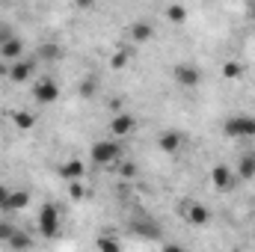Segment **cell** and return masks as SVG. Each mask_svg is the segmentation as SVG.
Segmentation results:
<instances>
[{
    "mask_svg": "<svg viewBox=\"0 0 255 252\" xmlns=\"http://www.w3.org/2000/svg\"><path fill=\"white\" fill-rule=\"evenodd\" d=\"M36 232H39V238H48V241L60 238V232H63V211H60L54 202H45V205L39 208Z\"/></svg>",
    "mask_w": 255,
    "mask_h": 252,
    "instance_id": "1",
    "label": "cell"
},
{
    "mask_svg": "<svg viewBox=\"0 0 255 252\" xmlns=\"http://www.w3.org/2000/svg\"><path fill=\"white\" fill-rule=\"evenodd\" d=\"M223 136L235 142H253L255 139V116L253 113H235L223 122Z\"/></svg>",
    "mask_w": 255,
    "mask_h": 252,
    "instance_id": "2",
    "label": "cell"
},
{
    "mask_svg": "<svg viewBox=\"0 0 255 252\" xmlns=\"http://www.w3.org/2000/svg\"><path fill=\"white\" fill-rule=\"evenodd\" d=\"M122 142L119 139H98L89 148V163L92 166H116L122 163Z\"/></svg>",
    "mask_w": 255,
    "mask_h": 252,
    "instance_id": "3",
    "label": "cell"
},
{
    "mask_svg": "<svg viewBox=\"0 0 255 252\" xmlns=\"http://www.w3.org/2000/svg\"><path fill=\"white\" fill-rule=\"evenodd\" d=\"M178 217H181L187 226H205V223L211 220V211H208V205L199 202V199H184V202L178 205Z\"/></svg>",
    "mask_w": 255,
    "mask_h": 252,
    "instance_id": "4",
    "label": "cell"
},
{
    "mask_svg": "<svg viewBox=\"0 0 255 252\" xmlns=\"http://www.w3.org/2000/svg\"><path fill=\"white\" fill-rule=\"evenodd\" d=\"M33 98L39 101V104H54L57 98H60V83L54 80V77H36L33 80Z\"/></svg>",
    "mask_w": 255,
    "mask_h": 252,
    "instance_id": "5",
    "label": "cell"
},
{
    "mask_svg": "<svg viewBox=\"0 0 255 252\" xmlns=\"http://www.w3.org/2000/svg\"><path fill=\"white\" fill-rule=\"evenodd\" d=\"M172 80H175L178 86H184V89H193V86L202 83V71L193 63H178L172 68Z\"/></svg>",
    "mask_w": 255,
    "mask_h": 252,
    "instance_id": "6",
    "label": "cell"
},
{
    "mask_svg": "<svg viewBox=\"0 0 255 252\" xmlns=\"http://www.w3.org/2000/svg\"><path fill=\"white\" fill-rule=\"evenodd\" d=\"M211 184H214L217 190H223V193H232L235 184H238L235 166H223V163H217V166L211 169Z\"/></svg>",
    "mask_w": 255,
    "mask_h": 252,
    "instance_id": "7",
    "label": "cell"
},
{
    "mask_svg": "<svg viewBox=\"0 0 255 252\" xmlns=\"http://www.w3.org/2000/svg\"><path fill=\"white\" fill-rule=\"evenodd\" d=\"M33 71H36V60H30V57H21L18 63L9 65V80L12 83H27V80H33Z\"/></svg>",
    "mask_w": 255,
    "mask_h": 252,
    "instance_id": "8",
    "label": "cell"
},
{
    "mask_svg": "<svg viewBox=\"0 0 255 252\" xmlns=\"http://www.w3.org/2000/svg\"><path fill=\"white\" fill-rule=\"evenodd\" d=\"M133 127H136V119L130 116V113H122V116H116L113 122H110V130H113V139H125V136H130L133 133Z\"/></svg>",
    "mask_w": 255,
    "mask_h": 252,
    "instance_id": "9",
    "label": "cell"
},
{
    "mask_svg": "<svg viewBox=\"0 0 255 252\" xmlns=\"http://www.w3.org/2000/svg\"><path fill=\"white\" fill-rule=\"evenodd\" d=\"M24 57V42L18 39V36H9L6 42H3V48H0V60H6V63H18Z\"/></svg>",
    "mask_w": 255,
    "mask_h": 252,
    "instance_id": "10",
    "label": "cell"
},
{
    "mask_svg": "<svg viewBox=\"0 0 255 252\" xmlns=\"http://www.w3.org/2000/svg\"><path fill=\"white\" fill-rule=\"evenodd\" d=\"M83 175H86V166H83V160H65L63 166H60V178L68 181V184H77V181H83Z\"/></svg>",
    "mask_w": 255,
    "mask_h": 252,
    "instance_id": "11",
    "label": "cell"
},
{
    "mask_svg": "<svg viewBox=\"0 0 255 252\" xmlns=\"http://www.w3.org/2000/svg\"><path fill=\"white\" fill-rule=\"evenodd\" d=\"M235 175H238V181H253L255 178V154L253 151H247V154L238 157V163H235Z\"/></svg>",
    "mask_w": 255,
    "mask_h": 252,
    "instance_id": "12",
    "label": "cell"
},
{
    "mask_svg": "<svg viewBox=\"0 0 255 252\" xmlns=\"http://www.w3.org/2000/svg\"><path fill=\"white\" fill-rule=\"evenodd\" d=\"M181 142H184V133H181V130H163V133L157 136V145H160V151H166V154H175V151L181 148Z\"/></svg>",
    "mask_w": 255,
    "mask_h": 252,
    "instance_id": "13",
    "label": "cell"
},
{
    "mask_svg": "<svg viewBox=\"0 0 255 252\" xmlns=\"http://www.w3.org/2000/svg\"><path fill=\"white\" fill-rule=\"evenodd\" d=\"M27 205H30V193H27V190H12L6 208H3V214H6V217H9V214H18V211H24Z\"/></svg>",
    "mask_w": 255,
    "mask_h": 252,
    "instance_id": "14",
    "label": "cell"
},
{
    "mask_svg": "<svg viewBox=\"0 0 255 252\" xmlns=\"http://www.w3.org/2000/svg\"><path fill=\"white\" fill-rule=\"evenodd\" d=\"M128 36H130V42H133V45H142V42H148V39L154 36V27H151V24H145V21H136V24H130Z\"/></svg>",
    "mask_w": 255,
    "mask_h": 252,
    "instance_id": "15",
    "label": "cell"
},
{
    "mask_svg": "<svg viewBox=\"0 0 255 252\" xmlns=\"http://www.w3.org/2000/svg\"><path fill=\"white\" fill-rule=\"evenodd\" d=\"M133 232H136V235H142V238H160V223H154V220L142 217V220H136V223H133Z\"/></svg>",
    "mask_w": 255,
    "mask_h": 252,
    "instance_id": "16",
    "label": "cell"
},
{
    "mask_svg": "<svg viewBox=\"0 0 255 252\" xmlns=\"http://www.w3.org/2000/svg\"><path fill=\"white\" fill-rule=\"evenodd\" d=\"M33 247V238L24 232V229H15V235L9 238V250H15V252H27Z\"/></svg>",
    "mask_w": 255,
    "mask_h": 252,
    "instance_id": "17",
    "label": "cell"
},
{
    "mask_svg": "<svg viewBox=\"0 0 255 252\" xmlns=\"http://www.w3.org/2000/svg\"><path fill=\"white\" fill-rule=\"evenodd\" d=\"M95 250L98 252H122V244H119V238H113V235H98L95 238Z\"/></svg>",
    "mask_w": 255,
    "mask_h": 252,
    "instance_id": "18",
    "label": "cell"
},
{
    "mask_svg": "<svg viewBox=\"0 0 255 252\" xmlns=\"http://www.w3.org/2000/svg\"><path fill=\"white\" fill-rule=\"evenodd\" d=\"M119 175H122V178H133V175H136V166H133L130 160H122V163H119Z\"/></svg>",
    "mask_w": 255,
    "mask_h": 252,
    "instance_id": "19",
    "label": "cell"
},
{
    "mask_svg": "<svg viewBox=\"0 0 255 252\" xmlns=\"http://www.w3.org/2000/svg\"><path fill=\"white\" fill-rule=\"evenodd\" d=\"M223 74L235 80V77H241V65H238V63H226V65H223Z\"/></svg>",
    "mask_w": 255,
    "mask_h": 252,
    "instance_id": "20",
    "label": "cell"
},
{
    "mask_svg": "<svg viewBox=\"0 0 255 252\" xmlns=\"http://www.w3.org/2000/svg\"><path fill=\"white\" fill-rule=\"evenodd\" d=\"M68 190H71V196H74V199H83V196H86L83 181H77V184H68Z\"/></svg>",
    "mask_w": 255,
    "mask_h": 252,
    "instance_id": "21",
    "label": "cell"
},
{
    "mask_svg": "<svg viewBox=\"0 0 255 252\" xmlns=\"http://www.w3.org/2000/svg\"><path fill=\"white\" fill-rule=\"evenodd\" d=\"M15 122L21 127H30L33 125V116H30V113H15Z\"/></svg>",
    "mask_w": 255,
    "mask_h": 252,
    "instance_id": "22",
    "label": "cell"
},
{
    "mask_svg": "<svg viewBox=\"0 0 255 252\" xmlns=\"http://www.w3.org/2000/svg\"><path fill=\"white\" fill-rule=\"evenodd\" d=\"M166 15H169L172 21H181V18H184V9H181V6H169V9H166Z\"/></svg>",
    "mask_w": 255,
    "mask_h": 252,
    "instance_id": "23",
    "label": "cell"
},
{
    "mask_svg": "<svg viewBox=\"0 0 255 252\" xmlns=\"http://www.w3.org/2000/svg\"><path fill=\"white\" fill-rule=\"evenodd\" d=\"M9 193H12V190L6 187V184H0V211H3V208H6V202H9Z\"/></svg>",
    "mask_w": 255,
    "mask_h": 252,
    "instance_id": "24",
    "label": "cell"
},
{
    "mask_svg": "<svg viewBox=\"0 0 255 252\" xmlns=\"http://www.w3.org/2000/svg\"><path fill=\"white\" fill-rule=\"evenodd\" d=\"M163 252H187V250H184L181 244H166V247H163Z\"/></svg>",
    "mask_w": 255,
    "mask_h": 252,
    "instance_id": "25",
    "label": "cell"
},
{
    "mask_svg": "<svg viewBox=\"0 0 255 252\" xmlns=\"http://www.w3.org/2000/svg\"><path fill=\"white\" fill-rule=\"evenodd\" d=\"M9 36H12V33H6V30H3V27H0V48H3V42H6V39H9Z\"/></svg>",
    "mask_w": 255,
    "mask_h": 252,
    "instance_id": "26",
    "label": "cell"
},
{
    "mask_svg": "<svg viewBox=\"0 0 255 252\" xmlns=\"http://www.w3.org/2000/svg\"><path fill=\"white\" fill-rule=\"evenodd\" d=\"M232 252H247V250H244V247H238V250H232Z\"/></svg>",
    "mask_w": 255,
    "mask_h": 252,
    "instance_id": "27",
    "label": "cell"
}]
</instances>
